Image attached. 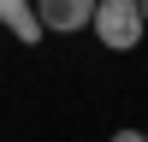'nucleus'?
Masks as SVG:
<instances>
[{
    "mask_svg": "<svg viewBox=\"0 0 148 142\" xmlns=\"http://www.w3.org/2000/svg\"><path fill=\"white\" fill-rule=\"evenodd\" d=\"M89 36L107 47V53H130V47L148 36V24H142V0H95V12H89Z\"/></svg>",
    "mask_w": 148,
    "mask_h": 142,
    "instance_id": "nucleus-1",
    "label": "nucleus"
},
{
    "mask_svg": "<svg viewBox=\"0 0 148 142\" xmlns=\"http://www.w3.org/2000/svg\"><path fill=\"white\" fill-rule=\"evenodd\" d=\"M30 6H36V18H42L47 36H77V30H89L95 0H30Z\"/></svg>",
    "mask_w": 148,
    "mask_h": 142,
    "instance_id": "nucleus-2",
    "label": "nucleus"
},
{
    "mask_svg": "<svg viewBox=\"0 0 148 142\" xmlns=\"http://www.w3.org/2000/svg\"><path fill=\"white\" fill-rule=\"evenodd\" d=\"M113 142H148V136H142L136 124H125V130H113Z\"/></svg>",
    "mask_w": 148,
    "mask_h": 142,
    "instance_id": "nucleus-3",
    "label": "nucleus"
},
{
    "mask_svg": "<svg viewBox=\"0 0 148 142\" xmlns=\"http://www.w3.org/2000/svg\"><path fill=\"white\" fill-rule=\"evenodd\" d=\"M24 6H30V0H0V24H6L12 12H24Z\"/></svg>",
    "mask_w": 148,
    "mask_h": 142,
    "instance_id": "nucleus-4",
    "label": "nucleus"
},
{
    "mask_svg": "<svg viewBox=\"0 0 148 142\" xmlns=\"http://www.w3.org/2000/svg\"><path fill=\"white\" fill-rule=\"evenodd\" d=\"M142 24H148V0H142Z\"/></svg>",
    "mask_w": 148,
    "mask_h": 142,
    "instance_id": "nucleus-5",
    "label": "nucleus"
},
{
    "mask_svg": "<svg viewBox=\"0 0 148 142\" xmlns=\"http://www.w3.org/2000/svg\"><path fill=\"white\" fill-rule=\"evenodd\" d=\"M142 136H148V130H142Z\"/></svg>",
    "mask_w": 148,
    "mask_h": 142,
    "instance_id": "nucleus-6",
    "label": "nucleus"
}]
</instances>
